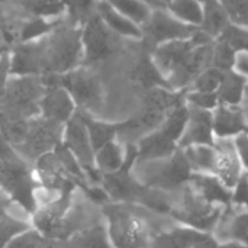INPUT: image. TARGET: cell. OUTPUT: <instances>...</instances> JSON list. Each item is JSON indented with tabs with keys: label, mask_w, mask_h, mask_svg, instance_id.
Segmentation results:
<instances>
[{
	"label": "cell",
	"mask_w": 248,
	"mask_h": 248,
	"mask_svg": "<svg viewBox=\"0 0 248 248\" xmlns=\"http://www.w3.org/2000/svg\"><path fill=\"white\" fill-rule=\"evenodd\" d=\"M46 78H52L70 93L77 110L93 115V112L100 110L103 106V84L97 74L83 65Z\"/></svg>",
	"instance_id": "obj_5"
},
{
	"label": "cell",
	"mask_w": 248,
	"mask_h": 248,
	"mask_svg": "<svg viewBox=\"0 0 248 248\" xmlns=\"http://www.w3.org/2000/svg\"><path fill=\"white\" fill-rule=\"evenodd\" d=\"M105 1L140 26H142L148 20L153 12L151 7H148L145 3L140 0H105Z\"/></svg>",
	"instance_id": "obj_34"
},
{
	"label": "cell",
	"mask_w": 248,
	"mask_h": 248,
	"mask_svg": "<svg viewBox=\"0 0 248 248\" xmlns=\"http://www.w3.org/2000/svg\"><path fill=\"white\" fill-rule=\"evenodd\" d=\"M231 25L230 17L219 0H211L203 3V15L199 31L206 33L211 39H218L222 32Z\"/></svg>",
	"instance_id": "obj_28"
},
{
	"label": "cell",
	"mask_w": 248,
	"mask_h": 248,
	"mask_svg": "<svg viewBox=\"0 0 248 248\" xmlns=\"http://www.w3.org/2000/svg\"><path fill=\"white\" fill-rule=\"evenodd\" d=\"M186 90L174 89H153L147 90L144 96V108L148 112L167 116L170 110L186 102Z\"/></svg>",
	"instance_id": "obj_25"
},
{
	"label": "cell",
	"mask_w": 248,
	"mask_h": 248,
	"mask_svg": "<svg viewBox=\"0 0 248 248\" xmlns=\"http://www.w3.org/2000/svg\"><path fill=\"white\" fill-rule=\"evenodd\" d=\"M231 203L246 206L248 209V174H243L232 190Z\"/></svg>",
	"instance_id": "obj_44"
},
{
	"label": "cell",
	"mask_w": 248,
	"mask_h": 248,
	"mask_svg": "<svg viewBox=\"0 0 248 248\" xmlns=\"http://www.w3.org/2000/svg\"><path fill=\"white\" fill-rule=\"evenodd\" d=\"M206 235L209 234L183 225L157 235L153 248H195Z\"/></svg>",
	"instance_id": "obj_27"
},
{
	"label": "cell",
	"mask_w": 248,
	"mask_h": 248,
	"mask_svg": "<svg viewBox=\"0 0 248 248\" xmlns=\"http://www.w3.org/2000/svg\"><path fill=\"white\" fill-rule=\"evenodd\" d=\"M132 205L108 202L102 206L109 240L113 248H145L147 228Z\"/></svg>",
	"instance_id": "obj_4"
},
{
	"label": "cell",
	"mask_w": 248,
	"mask_h": 248,
	"mask_svg": "<svg viewBox=\"0 0 248 248\" xmlns=\"http://www.w3.org/2000/svg\"><path fill=\"white\" fill-rule=\"evenodd\" d=\"M64 125L36 116L28 122L22 141L15 148L32 164L42 155L62 145Z\"/></svg>",
	"instance_id": "obj_6"
},
{
	"label": "cell",
	"mask_w": 248,
	"mask_h": 248,
	"mask_svg": "<svg viewBox=\"0 0 248 248\" xmlns=\"http://www.w3.org/2000/svg\"><path fill=\"white\" fill-rule=\"evenodd\" d=\"M45 241V237L33 227L17 234L6 248H38Z\"/></svg>",
	"instance_id": "obj_42"
},
{
	"label": "cell",
	"mask_w": 248,
	"mask_h": 248,
	"mask_svg": "<svg viewBox=\"0 0 248 248\" xmlns=\"http://www.w3.org/2000/svg\"><path fill=\"white\" fill-rule=\"evenodd\" d=\"M232 25L248 28V0H219Z\"/></svg>",
	"instance_id": "obj_40"
},
{
	"label": "cell",
	"mask_w": 248,
	"mask_h": 248,
	"mask_svg": "<svg viewBox=\"0 0 248 248\" xmlns=\"http://www.w3.org/2000/svg\"><path fill=\"white\" fill-rule=\"evenodd\" d=\"M116 36L96 13L81 26L83 64L90 65L108 60L118 46Z\"/></svg>",
	"instance_id": "obj_8"
},
{
	"label": "cell",
	"mask_w": 248,
	"mask_h": 248,
	"mask_svg": "<svg viewBox=\"0 0 248 248\" xmlns=\"http://www.w3.org/2000/svg\"><path fill=\"white\" fill-rule=\"evenodd\" d=\"M87 132L90 135V141L93 144L94 151H97L99 148H102L103 145L116 141L118 137H121L122 134V128L124 124L121 122H108V121H102V119H96L93 115L87 113V112H81L78 110Z\"/></svg>",
	"instance_id": "obj_24"
},
{
	"label": "cell",
	"mask_w": 248,
	"mask_h": 248,
	"mask_svg": "<svg viewBox=\"0 0 248 248\" xmlns=\"http://www.w3.org/2000/svg\"><path fill=\"white\" fill-rule=\"evenodd\" d=\"M44 80L45 92L39 102V116L46 121L65 125L77 113V106L70 93L61 84L52 78Z\"/></svg>",
	"instance_id": "obj_11"
},
{
	"label": "cell",
	"mask_w": 248,
	"mask_h": 248,
	"mask_svg": "<svg viewBox=\"0 0 248 248\" xmlns=\"http://www.w3.org/2000/svg\"><path fill=\"white\" fill-rule=\"evenodd\" d=\"M0 189L20 208L32 214L41 192L33 164L29 163L0 131Z\"/></svg>",
	"instance_id": "obj_2"
},
{
	"label": "cell",
	"mask_w": 248,
	"mask_h": 248,
	"mask_svg": "<svg viewBox=\"0 0 248 248\" xmlns=\"http://www.w3.org/2000/svg\"><path fill=\"white\" fill-rule=\"evenodd\" d=\"M141 28L142 41L145 42L148 52H153L158 45H163L166 42L187 39L193 36L199 29L180 22L167 9L153 10L148 20Z\"/></svg>",
	"instance_id": "obj_7"
},
{
	"label": "cell",
	"mask_w": 248,
	"mask_h": 248,
	"mask_svg": "<svg viewBox=\"0 0 248 248\" xmlns=\"http://www.w3.org/2000/svg\"><path fill=\"white\" fill-rule=\"evenodd\" d=\"M57 244L58 248H113L106 231L105 219L67 240L57 241Z\"/></svg>",
	"instance_id": "obj_26"
},
{
	"label": "cell",
	"mask_w": 248,
	"mask_h": 248,
	"mask_svg": "<svg viewBox=\"0 0 248 248\" xmlns=\"http://www.w3.org/2000/svg\"><path fill=\"white\" fill-rule=\"evenodd\" d=\"M214 132L218 140H231L248 134V121L240 106L219 105L214 110Z\"/></svg>",
	"instance_id": "obj_18"
},
{
	"label": "cell",
	"mask_w": 248,
	"mask_h": 248,
	"mask_svg": "<svg viewBox=\"0 0 248 248\" xmlns=\"http://www.w3.org/2000/svg\"><path fill=\"white\" fill-rule=\"evenodd\" d=\"M189 122V106L187 103H182L179 106H176L173 110H170L164 119V122L161 124L160 129L170 137L173 141H176L179 144V141L182 140L186 126Z\"/></svg>",
	"instance_id": "obj_31"
},
{
	"label": "cell",
	"mask_w": 248,
	"mask_h": 248,
	"mask_svg": "<svg viewBox=\"0 0 248 248\" xmlns=\"http://www.w3.org/2000/svg\"><path fill=\"white\" fill-rule=\"evenodd\" d=\"M218 246H219V244H218L211 235H206V237H205V238H203V240H202L195 248H218Z\"/></svg>",
	"instance_id": "obj_47"
},
{
	"label": "cell",
	"mask_w": 248,
	"mask_h": 248,
	"mask_svg": "<svg viewBox=\"0 0 248 248\" xmlns=\"http://www.w3.org/2000/svg\"><path fill=\"white\" fill-rule=\"evenodd\" d=\"M167 10L186 25L199 28L202 23L203 4L199 0H170Z\"/></svg>",
	"instance_id": "obj_30"
},
{
	"label": "cell",
	"mask_w": 248,
	"mask_h": 248,
	"mask_svg": "<svg viewBox=\"0 0 248 248\" xmlns=\"http://www.w3.org/2000/svg\"><path fill=\"white\" fill-rule=\"evenodd\" d=\"M61 23V19H49V17H41L35 16L32 20L26 22L22 26L20 31V42H29L39 39L48 33H51L58 25Z\"/></svg>",
	"instance_id": "obj_35"
},
{
	"label": "cell",
	"mask_w": 248,
	"mask_h": 248,
	"mask_svg": "<svg viewBox=\"0 0 248 248\" xmlns=\"http://www.w3.org/2000/svg\"><path fill=\"white\" fill-rule=\"evenodd\" d=\"M215 164L212 174L217 176L225 186L234 189L237 182L241 179V161L237 154L234 141L222 140V142H215Z\"/></svg>",
	"instance_id": "obj_17"
},
{
	"label": "cell",
	"mask_w": 248,
	"mask_h": 248,
	"mask_svg": "<svg viewBox=\"0 0 248 248\" xmlns=\"http://www.w3.org/2000/svg\"><path fill=\"white\" fill-rule=\"evenodd\" d=\"M68 20L76 26H83L97 10V0H60Z\"/></svg>",
	"instance_id": "obj_33"
},
{
	"label": "cell",
	"mask_w": 248,
	"mask_h": 248,
	"mask_svg": "<svg viewBox=\"0 0 248 248\" xmlns=\"http://www.w3.org/2000/svg\"><path fill=\"white\" fill-rule=\"evenodd\" d=\"M31 227V214L13 202L0 189V248L7 247L17 234Z\"/></svg>",
	"instance_id": "obj_14"
},
{
	"label": "cell",
	"mask_w": 248,
	"mask_h": 248,
	"mask_svg": "<svg viewBox=\"0 0 248 248\" xmlns=\"http://www.w3.org/2000/svg\"><path fill=\"white\" fill-rule=\"evenodd\" d=\"M83 64L81 26L61 22L51 33L29 42H19L9 57L10 76L52 77Z\"/></svg>",
	"instance_id": "obj_1"
},
{
	"label": "cell",
	"mask_w": 248,
	"mask_h": 248,
	"mask_svg": "<svg viewBox=\"0 0 248 248\" xmlns=\"http://www.w3.org/2000/svg\"><path fill=\"white\" fill-rule=\"evenodd\" d=\"M38 248H58V244H57V241H54V240L45 238V241H44Z\"/></svg>",
	"instance_id": "obj_50"
},
{
	"label": "cell",
	"mask_w": 248,
	"mask_h": 248,
	"mask_svg": "<svg viewBox=\"0 0 248 248\" xmlns=\"http://www.w3.org/2000/svg\"><path fill=\"white\" fill-rule=\"evenodd\" d=\"M195 174L183 148H179L171 157L166 158V163L155 170L154 174L148 176L145 186L155 190H173L185 183L190 182Z\"/></svg>",
	"instance_id": "obj_10"
},
{
	"label": "cell",
	"mask_w": 248,
	"mask_h": 248,
	"mask_svg": "<svg viewBox=\"0 0 248 248\" xmlns=\"http://www.w3.org/2000/svg\"><path fill=\"white\" fill-rule=\"evenodd\" d=\"M234 145L243 167L248 169V134H241L234 138Z\"/></svg>",
	"instance_id": "obj_45"
},
{
	"label": "cell",
	"mask_w": 248,
	"mask_h": 248,
	"mask_svg": "<svg viewBox=\"0 0 248 248\" xmlns=\"http://www.w3.org/2000/svg\"><path fill=\"white\" fill-rule=\"evenodd\" d=\"M212 41L214 39H211L206 33H203L202 31L198 29V32L193 36H190L187 39H177V41H171V42L158 45L151 54H153L155 62L158 64V67L169 77L185 62V60L189 57V54L192 52V49L195 46H198L201 44H208Z\"/></svg>",
	"instance_id": "obj_12"
},
{
	"label": "cell",
	"mask_w": 248,
	"mask_h": 248,
	"mask_svg": "<svg viewBox=\"0 0 248 248\" xmlns=\"http://www.w3.org/2000/svg\"><path fill=\"white\" fill-rule=\"evenodd\" d=\"M4 52H6L4 46H3V45H0V58H3V57H4Z\"/></svg>",
	"instance_id": "obj_51"
},
{
	"label": "cell",
	"mask_w": 248,
	"mask_h": 248,
	"mask_svg": "<svg viewBox=\"0 0 248 248\" xmlns=\"http://www.w3.org/2000/svg\"><path fill=\"white\" fill-rule=\"evenodd\" d=\"M137 163V145L126 144L125 164L115 173L102 174L100 186L109 196L110 202L126 205H142L161 214H170L171 208L160 193L145 186L132 174V167Z\"/></svg>",
	"instance_id": "obj_3"
},
{
	"label": "cell",
	"mask_w": 248,
	"mask_h": 248,
	"mask_svg": "<svg viewBox=\"0 0 248 248\" xmlns=\"http://www.w3.org/2000/svg\"><path fill=\"white\" fill-rule=\"evenodd\" d=\"M212 42L201 44L192 49L189 57L185 62L171 74L169 76V81L174 90H186L195 81V78L208 67H211L212 58Z\"/></svg>",
	"instance_id": "obj_15"
},
{
	"label": "cell",
	"mask_w": 248,
	"mask_h": 248,
	"mask_svg": "<svg viewBox=\"0 0 248 248\" xmlns=\"http://www.w3.org/2000/svg\"><path fill=\"white\" fill-rule=\"evenodd\" d=\"M62 147H65L83 166L93 185H100V174L94 167V148L90 141L87 128L77 110V113L64 125Z\"/></svg>",
	"instance_id": "obj_9"
},
{
	"label": "cell",
	"mask_w": 248,
	"mask_h": 248,
	"mask_svg": "<svg viewBox=\"0 0 248 248\" xmlns=\"http://www.w3.org/2000/svg\"><path fill=\"white\" fill-rule=\"evenodd\" d=\"M221 211L215 208L214 205L205 202L199 195L186 193L185 195V203L183 208L176 211L171 209L169 215L174 217L179 222H182L186 227L199 230L202 232H208L211 228L215 227Z\"/></svg>",
	"instance_id": "obj_13"
},
{
	"label": "cell",
	"mask_w": 248,
	"mask_h": 248,
	"mask_svg": "<svg viewBox=\"0 0 248 248\" xmlns=\"http://www.w3.org/2000/svg\"><path fill=\"white\" fill-rule=\"evenodd\" d=\"M231 235L235 241L248 246V212L238 215L231 224Z\"/></svg>",
	"instance_id": "obj_43"
},
{
	"label": "cell",
	"mask_w": 248,
	"mask_h": 248,
	"mask_svg": "<svg viewBox=\"0 0 248 248\" xmlns=\"http://www.w3.org/2000/svg\"><path fill=\"white\" fill-rule=\"evenodd\" d=\"M129 77L132 83L142 87L145 92L153 89H173L169 77L158 67L151 52H145L138 58L131 70Z\"/></svg>",
	"instance_id": "obj_19"
},
{
	"label": "cell",
	"mask_w": 248,
	"mask_h": 248,
	"mask_svg": "<svg viewBox=\"0 0 248 248\" xmlns=\"http://www.w3.org/2000/svg\"><path fill=\"white\" fill-rule=\"evenodd\" d=\"M195 187L199 192V196L211 203H222L230 206L231 205V199H232V190L224 185V182H221L217 176L209 174V173H195L192 180H190Z\"/></svg>",
	"instance_id": "obj_22"
},
{
	"label": "cell",
	"mask_w": 248,
	"mask_h": 248,
	"mask_svg": "<svg viewBox=\"0 0 248 248\" xmlns=\"http://www.w3.org/2000/svg\"><path fill=\"white\" fill-rule=\"evenodd\" d=\"M97 15L115 35L131 39H142V28L119 13L105 0H97Z\"/></svg>",
	"instance_id": "obj_21"
},
{
	"label": "cell",
	"mask_w": 248,
	"mask_h": 248,
	"mask_svg": "<svg viewBox=\"0 0 248 248\" xmlns=\"http://www.w3.org/2000/svg\"><path fill=\"white\" fill-rule=\"evenodd\" d=\"M222 73L218 68L214 67H208L206 70H203L196 78L195 81L190 84V87L187 90H196V92H217L221 80H222Z\"/></svg>",
	"instance_id": "obj_38"
},
{
	"label": "cell",
	"mask_w": 248,
	"mask_h": 248,
	"mask_svg": "<svg viewBox=\"0 0 248 248\" xmlns=\"http://www.w3.org/2000/svg\"><path fill=\"white\" fill-rule=\"evenodd\" d=\"M218 248H248L247 244L238 243V241H231V243H225V244H219Z\"/></svg>",
	"instance_id": "obj_49"
},
{
	"label": "cell",
	"mask_w": 248,
	"mask_h": 248,
	"mask_svg": "<svg viewBox=\"0 0 248 248\" xmlns=\"http://www.w3.org/2000/svg\"><path fill=\"white\" fill-rule=\"evenodd\" d=\"M235 68H237L240 73H243V74L248 78V54H238V60H237V67H235Z\"/></svg>",
	"instance_id": "obj_46"
},
{
	"label": "cell",
	"mask_w": 248,
	"mask_h": 248,
	"mask_svg": "<svg viewBox=\"0 0 248 248\" xmlns=\"http://www.w3.org/2000/svg\"><path fill=\"white\" fill-rule=\"evenodd\" d=\"M190 166L193 170H199V173H209L214 171L215 164V145H192L183 148Z\"/></svg>",
	"instance_id": "obj_32"
},
{
	"label": "cell",
	"mask_w": 248,
	"mask_h": 248,
	"mask_svg": "<svg viewBox=\"0 0 248 248\" xmlns=\"http://www.w3.org/2000/svg\"><path fill=\"white\" fill-rule=\"evenodd\" d=\"M140 1H142V3H145L148 7H151L153 10H155V9H167V6L164 4V3H161L160 0H140Z\"/></svg>",
	"instance_id": "obj_48"
},
{
	"label": "cell",
	"mask_w": 248,
	"mask_h": 248,
	"mask_svg": "<svg viewBox=\"0 0 248 248\" xmlns=\"http://www.w3.org/2000/svg\"><path fill=\"white\" fill-rule=\"evenodd\" d=\"M238 54L224 41L215 39L212 44V58H211V67L218 68L221 71L234 70L237 67Z\"/></svg>",
	"instance_id": "obj_36"
},
{
	"label": "cell",
	"mask_w": 248,
	"mask_h": 248,
	"mask_svg": "<svg viewBox=\"0 0 248 248\" xmlns=\"http://www.w3.org/2000/svg\"><path fill=\"white\" fill-rule=\"evenodd\" d=\"M179 144L167 137L160 128L144 135L137 144V161H160L171 157Z\"/></svg>",
	"instance_id": "obj_20"
},
{
	"label": "cell",
	"mask_w": 248,
	"mask_h": 248,
	"mask_svg": "<svg viewBox=\"0 0 248 248\" xmlns=\"http://www.w3.org/2000/svg\"><path fill=\"white\" fill-rule=\"evenodd\" d=\"M126 160V147L122 148L118 141H112L102 148H99L94 154V167L99 174H109L118 171Z\"/></svg>",
	"instance_id": "obj_29"
},
{
	"label": "cell",
	"mask_w": 248,
	"mask_h": 248,
	"mask_svg": "<svg viewBox=\"0 0 248 248\" xmlns=\"http://www.w3.org/2000/svg\"><path fill=\"white\" fill-rule=\"evenodd\" d=\"M189 106V105H187ZM214 132V112L189 106V122L186 131L179 141L180 148L192 145H215Z\"/></svg>",
	"instance_id": "obj_16"
},
{
	"label": "cell",
	"mask_w": 248,
	"mask_h": 248,
	"mask_svg": "<svg viewBox=\"0 0 248 248\" xmlns=\"http://www.w3.org/2000/svg\"><path fill=\"white\" fill-rule=\"evenodd\" d=\"M218 39L227 42L237 54H248V28L246 26L231 23Z\"/></svg>",
	"instance_id": "obj_37"
},
{
	"label": "cell",
	"mask_w": 248,
	"mask_h": 248,
	"mask_svg": "<svg viewBox=\"0 0 248 248\" xmlns=\"http://www.w3.org/2000/svg\"><path fill=\"white\" fill-rule=\"evenodd\" d=\"M25 4L35 16L41 17L57 19L64 12L60 0H25Z\"/></svg>",
	"instance_id": "obj_39"
},
{
	"label": "cell",
	"mask_w": 248,
	"mask_h": 248,
	"mask_svg": "<svg viewBox=\"0 0 248 248\" xmlns=\"http://www.w3.org/2000/svg\"><path fill=\"white\" fill-rule=\"evenodd\" d=\"M1 1H4V0H0V3H1Z\"/></svg>",
	"instance_id": "obj_54"
},
{
	"label": "cell",
	"mask_w": 248,
	"mask_h": 248,
	"mask_svg": "<svg viewBox=\"0 0 248 248\" xmlns=\"http://www.w3.org/2000/svg\"><path fill=\"white\" fill-rule=\"evenodd\" d=\"M160 1H161V3H164V4H166V6H167V4H169V1H170V0H160Z\"/></svg>",
	"instance_id": "obj_52"
},
{
	"label": "cell",
	"mask_w": 248,
	"mask_h": 248,
	"mask_svg": "<svg viewBox=\"0 0 248 248\" xmlns=\"http://www.w3.org/2000/svg\"><path fill=\"white\" fill-rule=\"evenodd\" d=\"M248 78L237 68L222 73L221 84L217 90L219 105L240 106L247 94Z\"/></svg>",
	"instance_id": "obj_23"
},
{
	"label": "cell",
	"mask_w": 248,
	"mask_h": 248,
	"mask_svg": "<svg viewBox=\"0 0 248 248\" xmlns=\"http://www.w3.org/2000/svg\"><path fill=\"white\" fill-rule=\"evenodd\" d=\"M186 103L192 108L205 109V110H215L219 106V100L217 92H196L187 90L186 92Z\"/></svg>",
	"instance_id": "obj_41"
},
{
	"label": "cell",
	"mask_w": 248,
	"mask_h": 248,
	"mask_svg": "<svg viewBox=\"0 0 248 248\" xmlns=\"http://www.w3.org/2000/svg\"><path fill=\"white\" fill-rule=\"evenodd\" d=\"M199 1H201V3L203 4V3H206V1H211V0H199Z\"/></svg>",
	"instance_id": "obj_53"
}]
</instances>
